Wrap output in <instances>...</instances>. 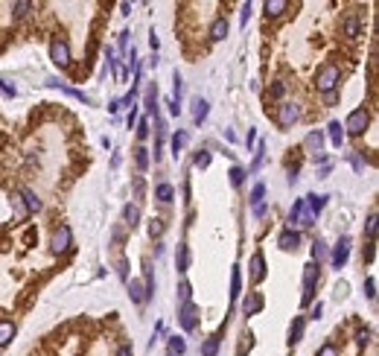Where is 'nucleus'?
Segmentation results:
<instances>
[{"label": "nucleus", "mask_w": 379, "mask_h": 356, "mask_svg": "<svg viewBox=\"0 0 379 356\" xmlns=\"http://www.w3.org/2000/svg\"><path fill=\"white\" fill-rule=\"evenodd\" d=\"M304 146H307L309 155L321 158V149H324V132H309L307 140H304Z\"/></svg>", "instance_id": "obj_12"}, {"label": "nucleus", "mask_w": 379, "mask_h": 356, "mask_svg": "<svg viewBox=\"0 0 379 356\" xmlns=\"http://www.w3.org/2000/svg\"><path fill=\"white\" fill-rule=\"evenodd\" d=\"M143 105H146V111H149V114H158V88H155V85H149V88H146Z\"/></svg>", "instance_id": "obj_23"}, {"label": "nucleus", "mask_w": 379, "mask_h": 356, "mask_svg": "<svg viewBox=\"0 0 379 356\" xmlns=\"http://www.w3.org/2000/svg\"><path fill=\"white\" fill-rule=\"evenodd\" d=\"M368 123H370V114H368V108H353L350 114H347V120H344V128H347V135L359 137V135H365V128H368Z\"/></svg>", "instance_id": "obj_3"}, {"label": "nucleus", "mask_w": 379, "mask_h": 356, "mask_svg": "<svg viewBox=\"0 0 379 356\" xmlns=\"http://www.w3.org/2000/svg\"><path fill=\"white\" fill-rule=\"evenodd\" d=\"M149 234H152V237H161V234H163V222L155 219L152 225H149Z\"/></svg>", "instance_id": "obj_47"}, {"label": "nucleus", "mask_w": 379, "mask_h": 356, "mask_svg": "<svg viewBox=\"0 0 379 356\" xmlns=\"http://www.w3.org/2000/svg\"><path fill=\"white\" fill-rule=\"evenodd\" d=\"M228 29H231L228 18H225V15H219V18L210 24V41H225V38H228Z\"/></svg>", "instance_id": "obj_13"}, {"label": "nucleus", "mask_w": 379, "mask_h": 356, "mask_svg": "<svg viewBox=\"0 0 379 356\" xmlns=\"http://www.w3.org/2000/svg\"><path fill=\"white\" fill-rule=\"evenodd\" d=\"M286 9H289L286 0H269V3H266V15H269V18H280Z\"/></svg>", "instance_id": "obj_22"}, {"label": "nucleus", "mask_w": 379, "mask_h": 356, "mask_svg": "<svg viewBox=\"0 0 379 356\" xmlns=\"http://www.w3.org/2000/svg\"><path fill=\"white\" fill-rule=\"evenodd\" d=\"M117 272H120V277L128 283V263H126V260H120V263H117Z\"/></svg>", "instance_id": "obj_51"}, {"label": "nucleus", "mask_w": 379, "mask_h": 356, "mask_svg": "<svg viewBox=\"0 0 379 356\" xmlns=\"http://www.w3.org/2000/svg\"><path fill=\"white\" fill-rule=\"evenodd\" d=\"M242 292V272H239V266L231 269V301H236Z\"/></svg>", "instance_id": "obj_21"}, {"label": "nucleus", "mask_w": 379, "mask_h": 356, "mask_svg": "<svg viewBox=\"0 0 379 356\" xmlns=\"http://www.w3.org/2000/svg\"><path fill=\"white\" fill-rule=\"evenodd\" d=\"M225 140H228V143H234V140H236V135L231 132V128H225Z\"/></svg>", "instance_id": "obj_58"}, {"label": "nucleus", "mask_w": 379, "mask_h": 356, "mask_svg": "<svg viewBox=\"0 0 379 356\" xmlns=\"http://www.w3.org/2000/svg\"><path fill=\"white\" fill-rule=\"evenodd\" d=\"M356 342H359V345H368V342H370V330L362 327L359 333H356Z\"/></svg>", "instance_id": "obj_48"}, {"label": "nucleus", "mask_w": 379, "mask_h": 356, "mask_svg": "<svg viewBox=\"0 0 379 356\" xmlns=\"http://www.w3.org/2000/svg\"><path fill=\"white\" fill-rule=\"evenodd\" d=\"M178 324H181V330H196L199 327V307L190 301V304H184V307H178Z\"/></svg>", "instance_id": "obj_8"}, {"label": "nucleus", "mask_w": 379, "mask_h": 356, "mask_svg": "<svg viewBox=\"0 0 379 356\" xmlns=\"http://www.w3.org/2000/svg\"><path fill=\"white\" fill-rule=\"evenodd\" d=\"M0 91L6 93V97H15V93H18V88H15L9 79H0Z\"/></svg>", "instance_id": "obj_45"}, {"label": "nucleus", "mask_w": 379, "mask_h": 356, "mask_svg": "<svg viewBox=\"0 0 379 356\" xmlns=\"http://www.w3.org/2000/svg\"><path fill=\"white\" fill-rule=\"evenodd\" d=\"M219 342H222V330H219L216 336H210L204 345H201V356H216V350H219Z\"/></svg>", "instance_id": "obj_27"}, {"label": "nucleus", "mask_w": 379, "mask_h": 356, "mask_svg": "<svg viewBox=\"0 0 379 356\" xmlns=\"http://www.w3.org/2000/svg\"><path fill=\"white\" fill-rule=\"evenodd\" d=\"M321 312H324V304L318 301L315 307H312V312H309V318H315V321H318V318H321Z\"/></svg>", "instance_id": "obj_52"}, {"label": "nucleus", "mask_w": 379, "mask_h": 356, "mask_svg": "<svg viewBox=\"0 0 379 356\" xmlns=\"http://www.w3.org/2000/svg\"><path fill=\"white\" fill-rule=\"evenodd\" d=\"M321 260H327V246L321 239H315L312 242V263H321Z\"/></svg>", "instance_id": "obj_38"}, {"label": "nucleus", "mask_w": 379, "mask_h": 356, "mask_svg": "<svg viewBox=\"0 0 379 356\" xmlns=\"http://www.w3.org/2000/svg\"><path fill=\"white\" fill-rule=\"evenodd\" d=\"M344 295H347V283H338L335 286V298H344Z\"/></svg>", "instance_id": "obj_53"}, {"label": "nucleus", "mask_w": 379, "mask_h": 356, "mask_svg": "<svg viewBox=\"0 0 379 356\" xmlns=\"http://www.w3.org/2000/svg\"><path fill=\"white\" fill-rule=\"evenodd\" d=\"M304 201H307V208H309V210H312V213L318 216V213L324 210V204H327V196H315V193H309V196H307Z\"/></svg>", "instance_id": "obj_26"}, {"label": "nucleus", "mask_w": 379, "mask_h": 356, "mask_svg": "<svg viewBox=\"0 0 379 356\" xmlns=\"http://www.w3.org/2000/svg\"><path fill=\"white\" fill-rule=\"evenodd\" d=\"M135 164H137V170H140V173H146V170H149V149H146V146H137L135 149Z\"/></svg>", "instance_id": "obj_29"}, {"label": "nucleus", "mask_w": 379, "mask_h": 356, "mask_svg": "<svg viewBox=\"0 0 379 356\" xmlns=\"http://www.w3.org/2000/svg\"><path fill=\"white\" fill-rule=\"evenodd\" d=\"M207 114H210L207 100L196 97V100H193V120H196V123H204V120H207Z\"/></svg>", "instance_id": "obj_18"}, {"label": "nucleus", "mask_w": 379, "mask_h": 356, "mask_svg": "<svg viewBox=\"0 0 379 356\" xmlns=\"http://www.w3.org/2000/svg\"><path fill=\"white\" fill-rule=\"evenodd\" d=\"M184 350H187V342H184L181 336H172L169 339V356H181Z\"/></svg>", "instance_id": "obj_37"}, {"label": "nucleus", "mask_w": 379, "mask_h": 356, "mask_svg": "<svg viewBox=\"0 0 379 356\" xmlns=\"http://www.w3.org/2000/svg\"><path fill=\"white\" fill-rule=\"evenodd\" d=\"M248 269H251V280L260 283L262 277H266V260H262L260 251H254L251 254V263H248Z\"/></svg>", "instance_id": "obj_14"}, {"label": "nucleus", "mask_w": 379, "mask_h": 356, "mask_svg": "<svg viewBox=\"0 0 379 356\" xmlns=\"http://www.w3.org/2000/svg\"><path fill=\"white\" fill-rule=\"evenodd\" d=\"M347 257H350V237H342L338 242H335L333 254H330V263H333V269H344Z\"/></svg>", "instance_id": "obj_9"}, {"label": "nucleus", "mask_w": 379, "mask_h": 356, "mask_svg": "<svg viewBox=\"0 0 379 356\" xmlns=\"http://www.w3.org/2000/svg\"><path fill=\"white\" fill-rule=\"evenodd\" d=\"M365 295H368L370 301L376 298V277H368V280H365Z\"/></svg>", "instance_id": "obj_43"}, {"label": "nucleus", "mask_w": 379, "mask_h": 356, "mask_svg": "<svg viewBox=\"0 0 379 356\" xmlns=\"http://www.w3.org/2000/svg\"><path fill=\"white\" fill-rule=\"evenodd\" d=\"M123 222H126L128 228H135L137 222H140V208L137 204H126L123 208Z\"/></svg>", "instance_id": "obj_24"}, {"label": "nucleus", "mask_w": 379, "mask_h": 356, "mask_svg": "<svg viewBox=\"0 0 379 356\" xmlns=\"http://www.w3.org/2000/svg\"><path fill=\"white\" fill-rule=\"evenodd\" d=\"M175 266H178V272H187V269H190V248H187V242H181V246H178Z\"/></svg>", "instance_id": "obj_28"}, {"label": "nucleus", "mask_w": 379, "mask_h": 356, "mask_svg": "<svg viewBox=\"0 0 379 356\" xmlns=\"http://www.w3.org/2000/svg\"><path fill=\"white\" fill-rule=\"evenodd\" d=\"M318 263H307L304 266V295H300V304H312L315 298V286H318Z\"/></svg>", "instance_id": "obj_4"}, {"label": "nucleus", "mask_w": 379, "mask_h": 356, "mask_svg": "<svg viewBox=\"0 0 379 356\" xmlns=\"http://www.w3.org/2000/svg\"><path fill=\"white\" fill-rule=\"evenodd\" d=\"M228 175H231V184H234V187H239V184L245 181V170H242V166H231V173H228Z\"/></svg>", "instance_id": "obj_41"}, {"label": "nucleus", "mask_w": 379, "mask_h": 356, "mask_svg": "<svg viewBox=\"0 0 379 356\" xmlns=\"http://www.w3.org/2000/svg\"><path fill=\"white\" fill-rule=\"evenodd\" d=\"M274 117H277L280 128H289V126H295V123L300 120V105H298V102H280Z\"/></svg>", "instance_id": "obj_5"}, {"label": "nucleus", "mask_w": 379, "mask_h": 356, "mask_svg": "<svg viewBox=\"0 0 379 356\" xmlns=\"http://www.w3.org/2000/svg\"><path fill=\"white\" fill-rule=\"evenodd\" d=\"M251 204L254 208H260V204H266V184H254V190H251Z\"/></svg>", "instance_id": "obj_33"}, {"label": "nucleus", "mask_w": 379, "mask_h": 356, "mask_svg": "<svg viewBox=\"0 0 379 356\" xmlns=\"http://www.w3.org/2000/svg\"><path fill=\"white\" fill-rule=\"evenodd\" d=\"M128 295H131V301H135V304H146V301H149L146 286L140 280H128Z\"/></svg>", "instance_id": "obj_17"}, {"label": "nucleus", "mask_w": 379, "mask_h": 356, "mask_svg": "<svg viewBox=\"0 0 379 356\" xmlns=\"http://www.w3.org/2000/svg\"><path fill=\"white\" fill-rule=\"evenodd\" d=\"M283 93H286V85H283V82H274V85H271V97H277V100H280Z\"/></svg>", "instance_id": "obj_49"}, {"label": "nucleus", "mask_w": 379, "mask_h": 356, "mask_svg": "<svg viewBox=\"0 0 379 356\" xmlns=\"http://www.w3.org/2000/svg\"><path fill=\"white\" fill-rule=\"evenodd\" d=\"M315 356H338V350H335V345H324Z\"/></svg>", "instance_id": "obj_50"}, {"label": "nucleus", "mask_w": 379, "mask_h": 356, "mask_svg": "<svg viewBox=\"0 0 379 356\" xmlns=\"http://www.w3.org/2000/svg\"><path fill=\"white\" fill-rule=\"evenodd\" d=\"M193 166H196V170H207L210 166V152L207 149H199V152L193 155Z\"/></svg>", "instance_id": "obj_34"}, {"label": "nucleus", "mask_w": 379, "mask_h": 356, "mask_svg": "<svg viewBox=\"0 0 379 356\" xmlns=\"http://www.w3.org/2000/svg\"><path fill=\"white\" fill-rule=\"evenodd\" d=\"M15 339V324L12 321H0V347H6Z\"/></svg>", "instance_id": "obj_25"}, {"label": "nucleus", "mask_w": 379, "mask_h": 356, "mask_svg": "<svg viewBox=\"0 0 379 356\" xmlns=\"http://www.w3.org/2000/svg\"><path fill=\"white\" fill-rule=\"evenodd\" d=\"M254 137H257V132H254V128H248V137H245V146H248V149L254 146Z\"/></svg>", "instance_id": "obj_54"}, {"label": "nucleus", "mask_w": 379, "mask_h": 356, "mask_svg": "<svg viewBox=\"0 0 379 356\" xmlns=\"http://www.w3.org/2000/svg\"><path fill=\"white\" fill-rule=\"evenodd\" d=\"M289 231H298V228H312L315 225V213L307 208V201L304 199H298L295 204H292V210H289Z\"/></svg>", "instance_id": "obj_1"}, {"label": "nucleus", "mask_w": 379, "mask_h": 356, "mask_svg": "<svg viewBox=\"0 0 379 356\" xmlns=\"http://www.w3.org/2000/svg\"><path fill=\"white\" fill-rule=\"evenodd\" d=\"M12 208H15V216H18V219H27L29 216V210H27V204H24V199H21V193H12Z\"/></svg>", "instance_id": "obj_31"}, {"label": "nucleus", "mask_w": 379, "mask_h": 356, "mask_svg": "<svg viewBox=\"0 0 379 356\" xmlns=\"http://www.w3.org/2000/svg\"><path fill=\"white\" fill-rule=\"evenodd\" d=\"M277 246L283 248V251H298V246H300V231H283L277 237Z\"/></svg>", "instance_id": "obj_10"}, {"label": "nucleus", "mask_w": 379, "mask_h": 356, "mask_svg": "<svg viewBox=\"0 0 379 356\" xmlns=\"http://www.w3.org/2000/svg\"><path fill=\"white\" fill-rule=\"evenodd\" d=\"M304 327H307V318H304V315H298V318L292 321V327H289V345L292 347L304 339Z\"/></svg>", "instance_id": "obj_16"}, {"label": "nucleus", "mask_w": 379, "mask_h": 356, "mask_svg": "<svg viewBox=\"0 0 379 356\" xmlns=\"http://www.w3.org/2000/svg\"><path fill=\"white\" fill-rule=\"evenodd\" d=\"M47 85H50V88H62L64 93H67V97H73V100H79V102H85V105H88L90 102V97L85 91H76V88H70V85H62L59 82V79H47Z\"/></svg>", "instance_id": "obj_15"}, {"label": "nucleus", "mask_w": 379, "mask_h": 356, "mask_svg": "<svg viewBox=\"0 0 379 356\" xmlns=\"http://www.w3.org/2000/svg\"><path fill=\"white\" fill-rule=\"evenodd\" d=\"M373 254H376V248H373V242H370V246L365 248V260L370 263V260H373Z\"/></svg>", "instance_id": "obj_55"}, {"label": "nucleus", "mask_w": 379, "mask_h": 356, "mask_svg": "<svg viewBox=\"0 0 379 356\" xmlns=\"http://www.w3.org/2000/svg\"><path fill=\"white\" fill-rule=\"evenodd\" d=\"M70 239H73L70 228H67V225H59V228L53 231V237H50V251H53V254L70 251Z\"/></svg>", "instance_id": "obj_6"}, {"label": "nucleus", "mask_w": 379, "mask_h": 356, "mask_svg": "<svg viewBox=\"0 0 379 356\" xmlns=\"http://www.w3.org/2000/svg\"><path fill=\"white\" fill-rule=\"evenodd\" d=\"M187 140H190L187 132H175V135H172V155H175V158H178L181 149L187 146Z\"/></svg>", "instance_id": "obj_32"}, {"label": "nucleus", "mask_w": 379, "mask_h": 356, "mask_svg": "<svg viewBox=\"0 0 379 356\" xmlns=\"http://www.w3.org/2000/svg\"><path fill=\"white\" fill-rule=\"evenodd\" d=\"M359 29H362V18L359 15H347V21H344V32L347 35H359Z\"/></svg>", "instance_id": "obj_30"}, {"label": "nucleus", "mask_w": 379, "mask_h": 356, "mask_svg": "<svg viewBox=\"0 0 379 356\" xmlns=\"http://www.w3.org/2000/svg\"><path fill=\"white\" fill-rule=\"evenodd\" d=\"M338 82H342V70H338L335 64H324V67L315 73V88L321 93L335 91V85H338Z\"/></svg>", "instance_id": "obj_2"}, {"label": "nucleus", "mask_w": 379, "mask_h": 356, "mask_svg": "<svg viewBox=\"0 0 379 356\" xmlns=\"http://www.w3.org/2000/svg\"><path fill=\"white\" fill-rule=\"evenodd\" d=\"M251 9H254V3H242V15H239V21H242V27L248 24V18H251Z\"/></svg>", "instance_id": "obj_46"}, {"label": "nucleus", "mask_w": 379, "mask_h": 356, "mask_svg": "<svg viewBox=\"0 0 379 356\" xmlns=\"http://www.w3.org/2000/svg\"><path fill=\"white\" fill-rule=\"evenodd\" d=\"M365 234H368V239H370V242L376 239V210H370L368 222H365Z\"/></svg>", "instance_id": "obj_39"}, {"label": "nucleus", "mask_w": 379, "mask_h": 356, "mask_svg": "<svg viewBox=\"0 0 379 356\" xmlns=\"http://www.w3.org/2000/svg\"><path fill=\"white\" fill-rule=\"evenodd\" d=\"M149 44H152V50H158V47H161V41H158V35H155V29L149 32Z\"/></svg>", "instance_id": "obj_56"}, {"label": "nucleus", "mask_w": 379, "mask_h": 356, "mask_svg": "<svg viewBox=\"0 0 379 356\" xmlns=\"http://www.w3.org/2000/svg\"><path fill=\"white\" fill-rule=\"evenodd\" d=\"M262 158H266V143H260V146H257V155H254V164L248 166V173H257V170H260Z\"/></svg>", "instance_id": "obj_40"}, {"label": "nucleus", "mask_w": 379, "mask_h": 356, "mask_svg": "<svg viewBox=\"0 0 379 356\" xmlns=\"http://www.w3.org/2000/svg\"><path fill=\"white\" fill-rule=\"evenodd\" d=\"M172 196H175V193H172V184H158V187H155V199L158 201H172Z\"/></svg>", "instance_id": "obj_35"}, {"label": "nucleus", "mask_w": 379, "mask_h": 356, "mask_svg": "<svg viewBox=\"0 0 379 356\" xmlns=\"http://www.w3.org/2000/svg\"><path fill=\"white\" fill-rule=\"evenodd\" d=\"M117 356H135V353H131V345H123V347L117 350Z\"/></svg>", "instance_id": "obj_57"}, {"label": "nucleus", "mask_w": 379, "mask_h": 356, "mask_svg": "<svg viewBox=\"0 0 379 356\" xmlns=\"http://www.w3.org/2000/svg\"><path fill=\"white\" fill-rule=\"evenodd\" d=\"M137 137H140V140L149 137V117H143L140 123H137Z\"/></svg>", "instance_id": "obj_44"}, {"label": "nucleus", "mask_w": 379, "mask_h": 356, "mask_svg": "<svg viewBox=\"0 0 379 356\" xmlns=\"http://www.w3.org/2000/svg\"><path fill=\"white\" fill-rule=\"evenodd\" d=\"M50 59H53L55 67H67L70 64V44L62 41V38H53L50 41Z\"/></svg>", "instance_id": "obj_7"}, {"label": "nucleus", "mask_w": 379, "mask_h": 356, "mask_svg": "<svg viewBox=\"0 0 379 356\" xmlns=\"http://www.w3.org/2000/svg\"><path fill=\"white\" fill-rule=\"evenodd\" d=\"M29 9H32L29 0H18V3H12V18H24V15H29Z\"/></svg>", "instance_id": "obj_36"}, {"label": "nucleus", "mask_w": 379, "mask_h": 356, "mask_svg": "<svg viewBox=\"0 0 379 356\" xmlns=\"http://www.w3.org/2000/svg\"><path fill=\"white\" fill-rule=\"evenodd\" d=\"M190 292H193V289H190V283H181V286H178V307L190 304Z\"/></svg>", "instance_id": "obj_42"}, {"label": "nucleus", "mask_w": 379, "mask_h": 356, "mask_svg": "<svg viewBox=\"0 0 379 356\" xmlns=\"http://www.w3.org/2000/svg\"><path fill=\"white\" fill-rule=\"evenodd\" d=\"M21 199H24V204H27V210L29 213H35V210H41V199H38L35 193L29 190V187H21Z\"/></svg>", "instance_id": "obj_19"}, {"label": "nucleus", "mask_w": 379, "mask_h": 356, "mask_svg": "<svg viewBox=\"0 0 379 356\" xmlns=\"http://www.w3.org/2000/svg\"><path fill=\"white\" fill-rule=\"evenodd\" d=\"M327 135H330V143H333L335 149H342V143H344V128H342V123H330L327 126Z\"/></svg>", "instance_id": "obj_20"}, {"label": "nucleus", "mask_w": 379, "mask_h": 356, "mask_svg": "<svg viewBox=\"0 0 379 356\" xmlns=\"http://www.w3.org/2000/svg\"><path fill=\"white\" fill-rule=\"evenodd\" d=\"M262 307H266V298H262V292H248V298L242 301V312H245V315H257Z\"/></svg>", "instance_id": "obj_11"}]
</instances>
